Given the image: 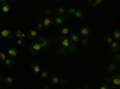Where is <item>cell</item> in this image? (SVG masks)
Segmentation results:
<instances>
[{"mask_svg": "<svg viewBox=\"0 0 120 89\" xmlns=\"http://www.w3.org/2000/svg\"><path fill=\"white\" fill-rule=\"evenodd\" d=\"M103 41H105V42H107V43H109V45H111V43H112V42H113L114 40H113V37H112L111 35H107V36H105V37H103Z\"/></svg>", "mask_w": 120, "mask_h": 89, "instance_id": "26", "label": "cell"}, {"mask_svg": "<svg viewBox=\"0 0 120 89\" xmlns=\"http://www.w3.org/2000/svg\"><path fill=\"white\" fill-rule=\"evenodd\" d=\"M68 19H70L68 16H58L55 19H53V25H55V27L64 25L66 22H68Z\"/></svg>", "mask_w": 120, "mask_h": 89, "instance_id": "5", "label": "cell"}, {"mask_svg": "<svg viewBox=\"0 0 120 89\" xmlns=\"http://www.w3.org/2000/svg\"><path fill=\"white\" fill-rule=\"evenodd\" d=\"M17 45L18 46H21V47H23L25 43H24V40H21V39H18V40H17Z\"/></svg>", "mask_w": 120, "mask_h": 89, "instance_id": "37", "label": "cell"}, {"mask_svg": "<svg viewBox=\"0 0 120 89\" xmlns=\"http://www.w3.org/2000/svg\"><path fill=\"white\" fill-rule=\"evenodd\" d=\"M65 12H66V7H64V6L55 7V13L58 16H65Z\"/></svg>", "mask_w": 120, "mask_h": 89, "instance_id": "16", "label": "cell"}, {"mask_svg": "<svg viewBox=\"0 0 120 89\" xmlns=\"http://www.w3.org/2000/svg\"><path fill=\"white\" fill-rule=\"evenodd\" d=\"M15 36V33L10 29H0V37H4L7 39V40H11Z\"/></svg>", "mask_w": 120, "mask_h": 89, "instance_id": "6", "label": "cell"}, {"mask_svg": "<svg viewBox=\"0 0 120 89\" xmlns=\"http://www.w3.org/2000/svg\"><path fill=\"white\" fill-rule=\"evenodd\" d=\"M38 75H40V77H41L42 80H46V78L49 76V72H48V71H46V70H42V71L40 72Z\"/></svg>", "mask_w": 120, "mask_h": 89, "instance_id": "25", "label": "cell"}, {"mask_svg": "<svg viewBox=\"0 0 120 89\" xmlns=\"http://www.w3.org/2000/svg\"><path fill=\"white\" fill-rule=\"evenodd\" d=\"M22 34H23V31L21 30V29H17V31L15 33V36L17 37V40H18V39H21V37H22Z\"/></svg>", "mask_w": 120, "mask_h": 89, "instance_id": "30", "label": "cell"}, {"mask_svg": "<svg viewBox=\"0 0 120 89\" xmlns=\"http://www.w3.org/2000/svg\"><path fill=\"white\" fill-rule=\"evenodd\" d=\"M3 77H4L3 75H0V83H1V82H3Z\"/></svg>", "mask_w": 120, "mask_h": 89, "instance_id": "41", "label": "cell"}, {"mask_svg": "<svg viewBox=\"0 0 120 89\" xmlns=\"http://www.w3.org/2000/svg\"><path fill=\"white\" fill-rule=\"evenodd\" d=\"M28 35H29V37L31 39V40H35V39H37V36H38V33H37L36 29H30Z\"/></svg>", "mask_w": 120, "mask_h": 89, "instance_id": "19", "label": "cell"}, {"mask_svg": "<svg viewBox=\"0 0 120 89\" xmlns=\"http://www.w3.org/2000/svg\"><path fill=\"white\" fill-rule=\"evenodd\" d=\"M36 41L41 45V47H42V49H46V48H49V46H51V40H49L48 37H46V36H37V39H36Z\"/></svg>", "mask_w": 120, "mask_h": 89, "instance_id": "3", "label": "cell"}, {"mask_svg": "<svg viewBox=\"0 0 120 89\" xmlns=\"http://www.w3.org/2000/svg\"><path fill=\"white\" fill-rule=\"evenodd\" d=\"M73 16H75L76 19H81V18L84 16V10H82V8H77Z\"/></svg>", "mask_w": 120, "mask_h": 89, "instance_id": "18", "label": "cell"}, {"mask_svg": "<svg viewBox=\"0 0 120 89\" xmlns=\"http://www.w3.org/2000/svg\"><path fill=\"white\" fill-rule=\"evenodd\" d=\"M51 83H52L53 85L60 84V77H59V76H53V77H51Z\"/></svg>", "mask_w": 120, "mask_h": 89, "instance_id": "23", "label": "cell"}, {"mask_svg": "<svg viewBox=\"0 0 120 89\" xmlns=\"http://www.w3.org/2000/svg\"><path fill=\"white\" fill-rule=\"evenodd\" d=\"M106 83H108V84L111 83L114 87H119L120 85V76H119V74H115V75H113L111 77H107L106 78Z\"/></svg>", "mask_w": 120, "mask_h": 89, "instance_id": "4", "label": "cell"}, {"mask_svg": "<svg viewBox=\"0 0 120 89\" xmlns=\"http://www.w3.org/2000/svg\"><path fill=\"white\" fill-rule=\"evenodd\" d=\"M76 7H68V8H66V12L68 13V16H73L75 15V12H76Z\"/></svg>", "mask_w": 120, "mask_h": 89, "instance_id": "27", "label": "cell"}, {"mask_svg": "<svg viewBox=\"0 0 120 89\" xmlns=\"http://www.w3.org/2000/svg\"><path fill=\"white\" fill-rule=\"evenodd\" d=\"M83 89H91V88L88 87V85H84V87H83Z\"/></svg>", "mask_w": 120, "mask_h": 89, "instance_id": "40", "label": "cell"}, {"mask_svg": "<svg viewBox=\"0 0 120 89\" xmlns=\"http://www.w3.org/2000/svg\"><path fill=\"white\" fill-rule=\"evenodd\" d=\"M53 19H54V18H52V17H45V16H38L36 21L41 22V23L43 24V27H45V28H48V27H52V25H53Z\"/></svg>", "mask_w": 120, "mask_h": 89, "instance_id": "2", "label": "cell"}, {"mask_svg": "<svg viewBox=\"0 0 120 89\" xmlns=\"http://www.w3.org/2000/svg\"><path fill=\"white\" fill-rule=\"evenodd\" d=\"M25 37H26V34H25V33H23V34H22V37H21V40H24Z\"/></svg>", "mask_w": 120, "mask_h": 89, "instance_id": "39", "label": "cell"}, {"mask_svg": "<svg viewBox=\"0 0 120 89\" xmlns=\"http://www.w3.org/2000/svg\"><path fill=\"white\" fill-rule=\"evenodd\" d=\"M13 3V0H7V3L0 6V11L1 13H8L11 12V4Z\"/></svg>", "mask_w": 120, "mask_h": 89, "instance_id": "7", "label": "cell"}, {"mask_svg": "<svg viewBox=\"0 0 120 89\" xmlns=\"http://www.w3.org/2000/svg\"><path fill=\"white\" fill-rule=\"evenodd\" d=\"M79 43H81L83 47H88V45H89V39H88V37H81Z\"/></svg>", "mask_w": 120, "mask_h": 89, "instance_id": "24", "label": "cell"}, {"mask_svg": "<svg viewBox=\"0 0 120 89\" xmlns=\"http://www.w3.org/2000/svg\"><path fill=\"white\" fill-rule=\"evenodd\" d=\"M59 42H60V46L61 47H64V48H68V46H70V39H68V36H60L59 37Z\"/></svg>", "mask_w": 120, "mask_h": 89, "instance_id": "8", "label": "cell"}, {"mask_svg": "<svg viewBox=\"0 0 120 89\" xmlns=\"http://www.w3.org/2000/svg\"><path fill=\"white\" fill-rule=\"evenodd\" d=\"M60 84H61V85H66L67 84V80H66V78H61V77H60Z\"/></svg>", "mask_w": 120, "mask_h": 89, "instance_id": "36", "label": "cell"}, {"mask_svg": "<svg viewBox=\"0 0 120 89\" xmlns=\"http://www.w3.org/2000/svg\"><path fill=\"white\" fill-rule=\"evenodd\" d=\"M60 36H67L70 33V28L65 27V25H60Z\"/></svg>", "mask_w": 120, "mask_h": 89, "instance_id": "15", "label": "cell"}, {"mask_svg": "<svg viewBox=\"0 0 120 89\" xmlns=\"http://www.w3.org/2000/svg\"><path fill=\"white\" fill-rule=\"evenodd\" d=\"M52 12H53V10H51V8H46V10H45V17H51Z\"/></svg>", "mask_w": 120, "mask_h": 89, "instance_id": "32", "label": "cell"}, {"mask_svg": "<svg viewBox=\"0 0 120 89\" xmlns=\"http://www.w3.org/2000/svg\"><path fill=\"white\" fill-rule=\"evenodd\" d=\"M119 62H120V54H119V53H115V55H114V62H113V63L118 64Z\"/></svg>", "mask_w": 120, "mask_h": 89, "instance_id": "33", "label": "cell"}, {"mask_svg": "<svg viewBox=\"0 0 120 89\" xmlns=\"http://www.w3.org/2000/svg\"><path fill=\"white\" fill-rule=\"evenodd\" d=\"M68 39H70V42L78 45L79 43V40H81V36H79L78 34H76V33H73V34H71V35L68 36Z\"/></svg>", "mask_w": 120, "mask_h": 89, "instance_id": "13", "label": "cell"}, {"mask_svg": "<svg viewBox=\"0 0 120 89\" xmlns=\"http://www.w3.org/2000/svg\"><path fill=\"white\" fill-rule=\"evenodd\" d=\"M6 3H7V0H0V6L4 5V4H6Z\"/></svg>", "mask_w": 120, "mask_h": 89, "instance_id": "38", "label": "cell"}, {"mask_svg": "<svg viewBox=\"0 0 120 89\" xmlns=\"http://www.w3.org/2000/svg\"><path fill=\"white\" fill-rule=\"evenodd\" d=\"M76 89H83V88H82V87H79V88H76Z\"/></svg>", "mask_w": 120, "mask_h": 89, "instance_id": "43", "label": "cell"}, {"mask_svg": "<svg viewBox=\"0 0 120 89\" xmlns=\"http://www.w3.org/2000/svg\"><path fill=\"white\" fill-rule=\"evenodd\" d=\"M3 83L6 84V85H11V84L13 83V77H11V76H5V77H3Z\"/></svg>", "mask_w": 120, "mask_h": 89, "instance_id": "17", "label": "cell"}, {"mask_svg": "<svg viewBox=\"0 0 120 89\" xmlns=\"http://www.w3.org/2000/svg\"><path fill=\"white\" fill-rule=\"evenodd\" d=\"M77 48H78V45L71 42V43H70V46H68V48H67V51L71 52V53H75V52H77Z\"/></svg>", "mask_w": 120, "mask_h": 89, "instance_id": "21", "label": "cell"}, {"mask_svg": "<svg viewBox=\"0 0 120 89\" xmlns=\"http://www.w3.org/2000/svg\"><path fill=\"white\" fill-rule=\"evenodd\" d=\"M43 28H45L43 24H42L41 22L37 21V23H36V30H37V31H38V30H43Z\"/></svg>", "mask_w": 120, "mask_h": 89, "instance_id": "29", "label": "cell"}, {"mask_svg": "<svg viewBox=\"0 0 120 89\" xmlns=\"http://www.w3.org/2000/svg\"><path fill=\"white\" fill-rule=\"evenodd\" d=\"M111 51H112V53H119V51H120V43L118 42V41H113L112 43H111Z\"/></svg>", "mask_w": 120, "mask_h": 89, "instance_id": "14", "label": "cell"}, {"mask_svg": "<svg viewBox=\"0 0 120 89\" xmlns=\"http://www.w3.org/2000/svg\"><path fill=\"white\" fill-rule=\"evenodd\" d=\"M30 70H31L35 75H38L40 72L42 71V67L40 66L37 63H31V64H30Z\"/></svg>", "mask_w": 120, "mask_h": 89, "instance_id": "9", "label": "cell"}, {"mask_svg": "<svg viewBox=\"0 0 120 89\" xmlns=\"http://www.w3.org/2000/svg\"><path fill=\"white\" fill-rule=\"evenodd\" d=\"M7 54L10 55V58H16L18 54H19V51L17 48H13V47H7Z\"/></svg>", "mask_w": 120, "mask_h": 89, "instance_id": "11", "label": "cell"}, {"mask_svg": "<svg viewBox=\"0 0 120 89\" xmlns=\"http://www.w3.org/2000/svg\"><path fill=\"white\" fill-rule=\"evenodd\" d=\"M6 58H7V57H6V54H5L4 52H1V51H0V64H1V63H4Z\"/></svg>", "mask_w": 120, "mask_h": 89, "instance_id": "28", "label": "cell"}, {"mask_svg": "<svg viewBox=\"0 0 120 89\" xmlns=\"http://www.w3.org/2000/svg\"><path fill=\"white\" fill-rule=\"evenodd\" d=\"M43 89H51V87H48V85H46V87H45Z\"/></svg>", "mask_w": 120, "mask_h": 89, "instance_id": "42", "label": "cell"}, {"mask_svg": "<svg viewBox=\"0 0 120 89\" xmlns=\"http://www.w3.org/2000/svg\"><path fill=\"white\" fill-rule=\"evenodd\" d=\"M115 71H118V64H115V63H109L108 65H107V72L108 74H111V75H113Z\"/></svg>", "mask_w": 120, "mask_h": 89, "instance_id": "10", "label": "cell"}, {"mask_svg": "<svg viewBox=\"0 0 120 89\" xmlns=\"http://www.w3.org/2000/svg\"><path fill=\"white\" fill-rule=\"evenodd\" d=\"M58 51H59V53H60V54H65V53L67 52V49H66V48H64V47H60V48L58 49Z\"/></svg>", "mask_w": 120, "mask_h": 89, "instance_id": "34", "label": "cell"}, {"mask_svg": "<svg viewBox=\"0 0 120 89\" xmlns=\"http://www.w3.org/2000/svg\"><path fill=\"white\" fill-rule=\"evenodd\" d=\"M112 37H113L114 41H118V42H119V40H120V30H119V29H114Z\"/></svg>", "mask_w": 120, "mask_h": 89, "instance_id": "20", "label": "cell"}, {"mask_svg": "<svg viewBox=\"0 0 120 89\" xmlns=\"http://www.w3.org/2000/svg\"><path fill=\"white\" fill-rule=\"evenodd\" d=\"M90 35V28L89 27H82L81 31H79V36L81 37H88Z\"/></svg>", "mask_w": 120, "mask_h": 89, "instance_id": "12", "label": "cell"}, {"mask_svg": "<svg viewBox=\"0 0 120 89\" xmlns=\"http://www.w3.org/2000/svg\"><path fill=\"white\" fill-rule=\"evenodd\" d=\"M4 64H5L7 67H10V66H13V64H15L13 58H6V59H5V62H4Z\"/></svg>", "mask_w": 120, "mask_h": 89, "instance_id": "22", "label": "cell"}, {"mask_svg": "<svg viewBox=\"0 0 120 89\" xmlns=\"http://www.w3.org/2000/svg\"><path fill=\"white\" fill-rule=\"evenodd\" d=\"M41 51H42V47H41V45H40L37 41L36 42H33L31 45L29 46V53L31 54V55H37Z\"/></svg>", "mask_w": 120, "mask_h": 89, "instance_id": "1", "label": "cell"}, {"mask_svg": "<svg viewBox=\"0 0 120 89\" xmlns=\"http://www.w3.org/2000/svg\"><path fill=\"white\" fill-rule=\"evenodd\" d=\"M101 3H102V0H96V1H93V3H91V6L96 7L97 5H100V4H101Z\"/></svg>", "mask_w": 120, "mask_h": 89, "instance_id": "35", "label": "cell"}, {"mask_svg": "<svg viewBox=\"0 0 120 89\" xmlns=\"http://www.w3.org/2000/svg\"><path fill=\"white\" fill-rule=\"evenodd\" d=\"M100 89H112V87L109 85L108 83H106V82H105V83H102L101 85H100Z\"/></svg>", "mask_w": 120, "mask_h": 89, "instance_id": "31", "label": "cell"}]
</instances>
